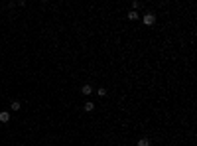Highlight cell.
I'll return each mask as SVG.
<instances>
[{
	"mask_svg": "<svg viewBox=\"0 0 197 146\" xmlns=\"http://www.w3.org/2000/svg\"><path fill=\"white\" fill-rule=\"evenodd\" d=\"M142 22H144L146 26H154V22H156V16L152 12H146L144 14V18H142Z\"/></svg>",
	"mask_w": 197,
	"mask_h": 146,
	"instance_id": "6da1fadb",
	"label": "cell"
},
{
	"mask_svg": "<svg viewBox=\"0 0 197 146\" xmlns=\"http://www.w3.org/2000/svg\"><path fill=\"white\" fill-rule=\"evenodd\" d=\"M8 120H10V111H2V113H0V122L6 125Z\"/></svg>",
	"mask_w": 197,
	"mask_h": 146,
	"instance_id": "7a4b0ae2",
	"label": "cell"
},
{
	"mask_svg": "<svg viewBox=\"0 0 197 146\" xmlns=\"http://www.w3.org/2000/svg\"><path fill=\"white\" fill-rule=\"evenodd\" d=\"M81 93L83 95H93V87L91 85H83L81 87Z\"/></svg>",
	"mask_w": 197,
	"mask_h": 146,
	"instance_id": "3957f363",
	"label": "cell"
},
{
	"mask_svg": "<svg viewBox=\"0 0 197 146\" xmlns=\"http://www.w3.org/2000/svg\"><path fill=\"white\" fill-rule=\"evenodd\" d=\"M20 101H12V103H10V111H20Z\"/></svg>",
	"mask_w": 197,
	"mask_h": 146,
	"instance_id": "277c9868",
	"label": "cell"
},
{
	"mask_svg": "<svg viewBox=\"0 0 197 146\" xmlns=\"http://www.w3.org/2000/svg\"><path fill=\"white\" fill-rule=\"evenodd\" d=\"M85 111H87V113H93V111H95V105H93L91 101H87V103H85Z\"/></svg>",
	"mask_w": 197,
	"mask_h": 146,
	"instance_id": "5b68a950",
	"label": "cell"
},
{
	"mask_svg": "<svg viewBox=\"0 0 197 146\" xmlns=\"http://www.w3.org/2000/svg\"><path fill=\"white\" fill-rule=\"evenodd\" d=\"M136 144H138V146H150V138H140Z\"/></svg>",
	"mask_w": 197,
	"mask_h": 146,
	"instance_id": "8992f818",
	"label": "cell"
},
{
	"mask_svg": "<svg viewBox=\"0 0 197 146\" xmlns=\"http://www.w3.org/2000/svg\"><path fill=\"white\" fill-rule=\"evenodd\" d=\"M126 18H128V20H138V12H134V10H130Z\"/></svg>",
	"mask_w": 197,
	"mask_h": 146,
	"instance_id": "52a82bcc",
	"label": "cell"
},
{
	"mask_svg": "<svg viewBox=\"0 0 197 146\" xmlns=\"http://www.w3.org/2000/svg\"><path fill=\"white\" fill-rule=\"evenodd\" d=\"M97 95H98V97H106V89H105V87H98Z\"/></svg>",
	"mask_w": 197,
	"mask_h": 146,
	"instance_id": "ba28073f",
	"label": "cell"
},
{
	"mask_svg": "<svg viewBox=\"0 0 197 146\" xmlns=\"http://www.w3.org/2000/svg\"><path fill=\"white\" fill-rule=\"evenodd\" d=\"M140 8H142V4H140V2H132V10H134V12H136V10H140Z\"/></svg>",
	"mask_w": 197,
	"mask_h": 146,
	"instance_id": "9c48e42d",
	"label": "cell"
}]
</instances>
